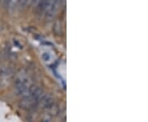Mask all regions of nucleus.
<instances>
[{"instance_id": "obj_1", "label": "nucleus", "mask_w": 148, "mask_h": 122, "mask_svg": "<svg viewBox=\"0 0 148 122\" xmlns=\"http://www.w3.org/2000/svg\"><path fill=\"white\" fill-rule=\"evenodd\" d=\"M35 84L33 83L31 76L28 74L26 70H21L16 77L14 83V89L17 96L21 98L28 96L33 89Z\"/></svg>"}, {"instance_id": "obj_2", "label": "nucleus", "mask_w": 148, "mask_h": 122, "mask_svg": "<svg viewBox=\"0 0 148 122\" xmlns=\"http://www.w3.org/2000/svg\"><path fill=\"white\" fill-rule=\"evenodd\" d=\"M44 94H45V92L42 88L40 86L35 85L31 93L27 96L26 97L21 98V101L19 103L20 107L24 110H27V111L34 110L35 108L39 106L40 101L41 100Z\"/></svg>"}, {"instance_id": "obj_3", "label": "nucleus", "mask_w": 148, "mask_h": 122, "mask_svg": "<svg viewBox=\"0 0 148 122\" xmlns=\"http://www.w3.org/2000/svg\"><path fill=\"white\" fill-rule=\"evenodd\" d=\"M53 117L50 116L49 114H48L46 112H44L41 116V121L40 122H53Z\"/></svg>"}]
</instances>
